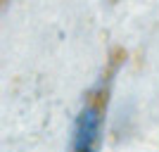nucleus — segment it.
<instances>
[{
	"mask_svg": "<svg viewBox=\"0 0 159 152\" xmlns=\"http://www.w3.org/2000/svg\"><path fill=\"white\" fill-rule=\"evenodd\" d=\"M100 128H102V105L93 100L81 109L79 119H76L71 152H98Z\"/></svg>",
	"mask_w": 159,
	"mask_h": 152,
	"instance_id": "obj_1",
	"label": "nucleus"
}]
</instances>
